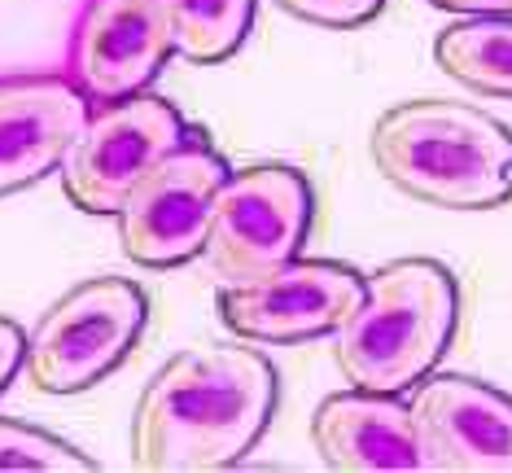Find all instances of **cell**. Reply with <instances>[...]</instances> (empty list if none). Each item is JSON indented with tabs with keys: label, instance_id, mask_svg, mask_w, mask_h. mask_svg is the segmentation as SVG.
Segmentation results:
<instances>
[{
	"label": "cell",
	"instance_id": "6da1fadb",
	"mask_svg": "<svg viewBox=\"0 0 512 473\" xmlns=\"http://www.w3.org/2000/svg\"><path fill=\"white\" fill-rule=\"evenodd\" d=\"M281 399V377L254 346L206 342L171 355L132 412V465L141 473H211L250 456Z\"/></svg>",
	"mask_w": 512,
	"mask_h": 473
},
{
	"label": "cell",
	"instance_id": "7a4b0ae2",
	"mask_svg": "<svg viewBox=\"0 0 512 473\" xmlns=\"http://www.w3.org/2000/svg\"><path fill=\"white\" fill-rule=\"evenodd\" d=\"M368 154L416 202L447 211L512 202V128L464 101H399L372 123Z\"/></svg>",
	"mask_w": 512,
	"mask_h": 473
},
{
	"label": "cell",
	"instance_id": "3957f363",
	"mask_svg": "<svg viewBox=\"0 0 512 473\" xmlns=\"http://www.w3.org/2000/svg\"><path fill=\"white\" fill-rule=\"evenodd\" d=\"M460 325V285L438 259H394L364 276V298L333 333L346 386L407 395L438 368Z\"/></svg>",
	"mask_w": 512,
	"mask_h": 473
},
{
	"label": "cell",
	"instance_id": "277c9868",
	"mask_svg": "<svg viewBox=\"0 0 512 473\" xmlns=\"http://www.w3.org/2000/svg\"><path fill=\"white\" fill-rule=\"evenodd\" d=\"M149 320V298L127 276H92L66 290L31 329L22 373L44 395H79L110 377Z\"/></svg>",
	"mask_w": 512,
	"mask_h": 473
},
{
	"label": "cell",
	"instance_id": "5b68a950",
	"mask_svg": "<svg viewBox=\"0 0 512 473\" xmlns=\"http://www.w3.org/2000/svg\"><path fill=\"white\" fill-rule=\"evenodd\" d=\"M193 136L184 114L158 92H132L88 110L84 128L62 158V193L84 215H114L127 193L154 171L171 149Z\"/></svg>",
	"mask_w": 512,
	"mask_h": 473
},
{
	"label": "cell",
	"instance_id": "8992f818",
	"mask_svg": "<svg viewBox=\"0 0 512 473\" xmlns=\"http://www.w3.org/2000/svg\"><path fill=\"white\" fill-rule=\"evenodd\" d=\"M311 215H316V193L302 171L281 163L228 171L215 193L211 233H206L202 255L211 259L219 281H259V276L302 255Z\"/></svg>",
	"mask_w": 512,
	"mask_h": 473
},
{
	"label": "cell",
	"instance_id": "52a82bcc",
	"mask_svg": "<svg viewBox=\"0 0 512 473\" xmlns=\"http://www.w3.org/2000/svg\"><path fill=\"white\" fill-rule=\"evenodd\" d=\"M228 176V163L193 132L171 149L149 176L136 184L114 211L123 255L141 268H180L206 250L215 193Z\"/></svg>",
	"mask_w": 512,
	"mask_h": 473
},
{
	"label": "cell",
	"instance_id": "ba28073f",
	"mask_svg": "<svg viewBox=\"0 0 512 473\" xmlns=\"http://www.w3.org/2000/svg\"><path fill=\"white\" fill-rule=\"evenodd\" d=\"M364 298V276L333 259H289L246 285H219V320L246 342L333 338Z\"/></svg>",
	"mask_w": 512,
	"mask_h": 473
},
{
	"label": "cell",
	"instance_id": "9c48e42d",
	"mask_svg": "<svg viewBox=\"0 0 512 473\" xmlns=\"http://www.w3.org/2000/svg\"><path fill=\"white\" fill-rule=\"evenodd\" d=\"M171 57V0H84L71 27L66 79L92 106H101L145 92Z\"/></svg>",
	"mask_w": 512,
	"mask_h": 473
},
{
	"label": "cell",
	"instance_id": "30bf717a",
	"mask_svg": "<svg viewBox=\"0 0 512 473\" xmlns=\"http://www.w3.org/2000/svg\"><path fill=\"white\" fill-rule=\"evenodd\" d=\"M412 425L429 473H512V395L460 373L412 386Z\"/></svg>",
	"mask_w": 512,
	"mask_h": 473
},
{
	"label": "cell",
	"instance_id": "8fae6325",
	"mask_svg": "<svg viewBox=\"0 0 512 473\" xmlns=\"http://www.w3.org/2000/svg\"><path fill=\"white\" fill-rule=\"evenodd\" d=\"M92 101L66 75L0 79V198L62 167Z\"/></svg>",
	"mask_w": 512,
	"mask_h": 473
},
{
	"label": "cell",
	"instance_id": "7c38bea8",
	"mask_svg": "<svg viewBox=\"0 0 512 473\" xmlns=\"http://www.w3.org/2000/svg\"><path fill=\"white\" fill-rule=\"evenodd\" d=\"M311 447L333 473H421L425 452L403 395L337 390L311 412Z\"/></svg>",
	"mask_w": 512,
	"mask_h": 473
},
{
	"label": "cell",
	"instance_id": "4fadbf2b",
	"mask_svg": "<svg viewBox=\"0 0 512 473\" xmlns=\"http://www.w3.org/2000/svg\"><path fill=\"white\" fill-rule=\"evenodd\" d=\"M434 62L456 84L512 101V14H464L438 31Z\"/></svg>",
	"mask_w": 512,
	"mask_h": 473
},
{
	"label": "cell",
	"instance_id": "5bb4252c",
	"mask_svg": "<svg viewBox=\"0 0 512 473\" xmlns=\"http://www.w3.org/2000/svg\"><path fill=\"white\" fill-rule=\"evenodd\" d=\"M254 0H171L176 53L193 66H215L246 44Z\"/></svg>",
	"mask_w": 512,
	"mask_h": 473
},
{
	"label": "cell",
	"instance_id": "9a60e30c",
	"mask_svg": "<svg viewBox=\"0 0 512 473\" xmlns=\"http://www.w3.org/2000/svg\"><path fill=\"white\" fill-rule=\"evenodd\" d=\"M101 465L66 438L0 417V473H97Z\"/></svg>",
	"mask_w": 512,
	"mask_h": 473
},
{
	"label": "cell",
	"instance_id": "2e32d148",
	"mask_svg": "<svg viewBox=\"0 0 512 473\" xmlns=\"http://www.w3.org/2000/svg\"><path fill=\"white\" fill-rule=\"evenodd\" d=\"M285 14H294L302 22H316V27H333V31H351L364 27L386 9V0H272Z\"/></svg>",
	"mask_w": 512,
	"mask_h": 473
},
{
	"label": "cell",
	"instance_id": "e0dca14e",
	"mask_svg": "<svg viewBox=\"0 0 512 473\" xmlns=\"http://www.w3.org/2000/svg\"><path fill=\"white\" fill-rule=\"evenodd\" d=\"M22 351H27V333H22L14 320L0 316V395H5V386L22 373Z\"/></svg>",
	"mask_w": 512,
	"mask_h": 473
},
{
	"label": "cell",
	"instance_id": "ac0fdd59",
	"mask_svg": "<svg viewBox=\"0 0 512 473\" xmlns=\"http://www.w3.org/2000/svg\"><path fill=\"white\" fill-rule=\"evenodd\" d=\"M447 14H512V0H429Z\"/></svg>",
	"mask_w": 512,
	"mask_h": 473
}]
</instances>
